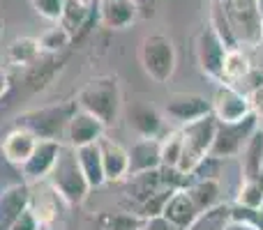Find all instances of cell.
Segmentation results:
<instances>
[{
  "instance_id": "cell-1",
  "label": "cell",
  "mask_w": 263,
  "mask_h": 230,
  "mask_svg": "<svg viewBox=\"0 0 263 230\" xmlns=\"http://www.w3.org/2000/svg\"><path fill=\"white\" fill-rule=\"evenodd\" d=\"M46 182L63 196L67 205L86 203V198L92 191V186L88 184L86 175L81 171V163L77 159V148H72L67 143H63V148H60L58 159H55Z\"/></svg>"
},
{
  "instance_id": "cell-2",
  "label": "cell",
  "mask_w": 263,
  "mask_h": 230,
  "mask_svg": "<svg viewBox=\"0 0 263 230\" xmlns=\"http://www.w3.org/2000/svg\"><path fill=\"white\" fill-rule=\"evenodd\" d=\"M77 106L95 117H100L106 127L114 124L120 115V106H123V92H120V83L116 76H95L79 90Z\"/></svg>"
},
{
  "instance_id": "cell-3",
  "label": "cell",
  "mask_w": 263,
  "mask_h": 230,
  "mask_svg": "<svg viewBox=\"0 0 263 230\" xmlns=\"http://www.w3.org/2000/svg\"><path fill=\"white\" fill-rule=\"evenodd\" d=\"M74 111H77V101H63V104H51L44 109L26 111L16 117V127H26L37 138H51L63 143L67 122Z\"/></svg>"
},
{
  "instance_id": "cell-4",
  "label": "cell",
  "mask_w": 263,
  "mask_h": 230,
  "mask_svg": "<svg viewBox=\"0 0 263 230\" xmlns=\"http://www.w3.org/2000/svg\"><path fill=\"white\" fill-rule=\"evenodd\" d=\"M180 131H182V154H180V161H178V171L182 175H190L196 163L203 157H208L215 131H217V117L213 113L203 115L194 122L182 124Z\"/></svg>"
},
{
  "instance_id": "cell-5",
  "label": "cell",
  "mask_w": 263,
  "mask_h": 230,
  "mask_svg": "<svg viewBox=\"0 0 263 230\" xmlns=\"http://www.w3.org/2000/svg\"><path fill=\"white\" fill-rule=\"evenodd\" d=\"M139 60L143 72L155 83H166L176 72V62H178L176 46H173L171 37L162 35V32L145 35L139 46Z\"/></svg>"
},
{
  "instance_id": "cell-6",
  "label": "cell",
  "mask_w": 263,
  "mask_h": 230,
  "mask_svg": "<svg viewBox=\"0 0 263 230\" xmlns=\"http://www.w3.org/2000/svg\"><path fill=\"white\" fill-rule=\"evenodd\" d=\"M224 12L238 44H256L263 39V18L256 9V0H227V3H215Z\"/></svg>"
},
{
  "instance_id": "cell-7",
  "label": "cell",
  "mask_w": 263,
  "mask_h": 230,
  "mask_svg": "<svg viewBox=\"0 0 263 230\" xmlns=\"http://www.w3.org/2000/svg\"><path fill=\"white\" fill-rule=\"evenodd\" d=\"M259 129V117L252 111L250 115H245L242 120L236 122H219L217 120V131H215L213 145H210V157L217 159H231L238 157L242 152V148L247 145L250 136Z\"/></svg>"
},
{
  "instance_id": "cell-8",
  "label": "cell",
  "mask_w": 263,
  "mask_h": 230,
  "mask_svg": "<svg viewBox=\"0 0 263 230\" xmlns=\"http://www.w3.org/2000/svg\"><path fill=\"white\" fill-rule=\"evenodd\" d=\"M229 49L231 46L222 39L213 23H208L196 37V60H199L201 72L217 83H222V65Z\"/></svg>"
},
{
  "instance_id": "cell-9",
  "label": "cell",
  "mask_w": 263,
  "mask_h": 230,
  "mask_svg": "<svg viewBox=\"0 0 263 230\" xmlns=\"http://www.w3.org/2000/svg\"><path fill=\"white\" fill-rule=\"evenodd\" d=\"M210 106H213V115L219 122H236L252 113L250 95L233 83H219Z\"/></svg>"
},
{
  "instance_id": "cell-10",
  "label": "cell",
  "mask_w": 263,
  "mask_h": 230,
  "mask_svg": "<svg viewBox=\"0 0 263 230\" xmlns=\"http://www.w3.org/2000/svg\"><path fill=\"white\" fill-rule=\"evenodd\" d=\"M28 186H30V203H28V207L40 219V223L53 226V223L63 217V207L67 205L65 198L46 180L30 182Z\"/></svg>"
},
{
  "instance_id": "cell-11",
  "label": "cell",
  "mask_w": 263,
  "mask_h": 230,
  "mask_svg": "<svg viewBox=\"0 0 263 230\" xmlns=\"http://www.w3.org/2000/svg\"><path fill=\"white\" fill-rule=\"evenodd\" d=\"M63 148L60 140H51V138H37V145L32 150V154L26 159V163L21 166V175L23 180L30 184V182H40L46 180L53 168L55 159H58V152Z\"/></svg>"
},
{
  "instance_id": "cell-12",
  "label": "cell",
  "mask_w": 263,
  "mask_h": 230,
  "mask_svg": "<svg viewBox=\"0 0 263 230\" xmlns=\"http://www.w3.org/2000/svg\"><path fill=\"white\" fill-rule=\"evenodd\" d=\"M210 113H213L210 101H205V97L194 95V92H176L164 104V115L178 124H187Z\"/></svg>"
},
{
  "instance_id": "cell-13",
  "label": "cell",
  "mask_w": 263,
  "mask_h": 230,
  "mask_svg": "<svg viewBox=\"0 0 263 230\" xmlns=\"http://www.w3.org/2000/svg\"><path fill=\"white\" fill-rule=\"evenodd\" d=\"M104 129L106 124L95 117L88 111L79 109L72 113L67 122V131H65V143L72 145V148H81V145H90V143H97V140L104 136Z\"/></svg>"
},
{
  "instance_id": "cell-14",
  "label": "cell",
  "mask_w": 263,
  "mask_h": 230,
  "mask_svg": "<svg viewBox=\"0 0 263 230\" xmlns=\"http://www.w3.org/2000/svg\"><path fill=\"white\" fill-rule=\"evenodd\" d=\"M95 9L100 23L109 30H125L141 14L136 0H95Z\"/></svg>"
},
{
  "instance_id": "cell-15",
  "label": "cell",
  "mask_w": 263,
  "mask_h": 230,
  "mask_svg": "<svg viewBox=\"0 0 263 230\" xmlns=\"http://www.w3.org/2000/svg\"><path fill=\"white\" fill-rule=\"evenodd\" d=\"M127 154H129L127 177L162 168V145H159V138H139L127 150Z\"/></svg>"
},
{
  "instance_id": "cell-16",
  "label": "cell",
  "mask_w": 263,
  "mask_h": 230,
  "mask_svg": "<svg viewBox=\"0 0 263 230\" xmlns=\"http://www.w3.org/2000/svg\"><path fill=\"white\" fill-rule=\"evenodd\" d=\"M97 143H100V152H102V163H104L106 182H123V180H127V173H129L127 148H123L120 143L106 138V136H102Z\"/></svg>"
},
{
  "instance_id": "cell-17",
  "label": "cell",
  "mask_w": 263,
  "mask_h": 230,
  "mask_svg": "<svg viewBox=\"0 0 263 230\" xmlns=\"http://www.w3.org/2000/svg\"><path fill=\"white\" fill-rule=\"evenodd\" d=\"M28 203H30V186H28V182L7 186L0 194V230H9V226L28 210Z\"/></svg>"
},
{
  "instance_id": "cell-18",
  "label": "cell",
  "mask_w": 263,
  "mask_h": 230,
  "mask_svg": "<svg viewBox=\"0 0 263 230\" xmlns=\"http://www.w3.org/2000/svg\"><path fill=\"white\" fill-rule=\"evenodd\" d=\"M37 145V136L32 131H28L26 127H14L7 136L0 143V150H3L5 161L14 163V166L21 168L26 163V159L32 154Z\"/></svg>"
},
{
  "instance_id": "cell-19",
  "label": "cell",
  "mask_w": 263,
  "mask_h": 230,
  "mask_svg": "<svg viewBox=\"0 0 263 230\" xmlns=\"http://www.w3.org/2000/svg\"><path fill=\"white\" fill-rule=\"evenodd\" d=\"M159 217L171 221L176 228L185 230L196 217H199V210H196L194 200H192V196L187 194L185 186H178V189L168 196V200H166V205H164Z\"/></svg>"
},
{
  "instance_id": "cell-20",
  "label": "cell",
  "mask_w": 263,
  "mask_h": 230,
  "mask_svg": "<svg viewBox=\"0 0 263 230\" xmlns=\"http://www.w3.org/2000/svg\"><path fill=\"white\" fill-rule=\"evenodd\" d=\"M129 129L139 134V138H157L162 134V113L150 104H134L127 113Z\"/></svg>"
},
{
  "instance_id": "cell-21",
  "label": "cell",
  "mask_w": 263,
  "mask_h": 230,
  "mask_svg": "<svg viewBox=\"0 0 263 230\" xmlns=\"http://www.w3.org/2000/svg\"><path fill=\"white\" fill-rule=\"evenodd\" d=\"M187 194L192 196L196 210L205 212L210 207H217L222 203V184L217 177H205V180H190L185 184Z\"/></svg>"
},
{
  "instance_id": "cell-22",
  "label": "cell",
  "mask_w": 263,
  "mask_h": 230,
  "mask_svg": "<svg viewBox=\"0 0 263 230\" xmlns=\"http://www.w3.org/2000/svg\"><path fill=\"white\" fill-rule=\"evenodd\" d=\"M77 159H79V163H81V171H83V175H86L88 184H90L92 189H100L102 184H106L100 143H90V145L77 148Z\"/></svg>"
},
{
  "instance_id": "cell-23",
  "label": "cell",
  "mask_w": 263,
  "mask_h": 230,
  "mask_svg": "<svg viewBox=\"0 0 263 230\" xmlns=\"http://www.w3.org/2000/svg\"><path fill=\"white\" fill-rule=\"evenodd\" d=\"M252 74V60L250 53L240 49V44L231 46L224 55V65H222V83H233L238 86L240 81H247Z\"/></svg>"
},
{
  "instance_id": "cell-24",
  "label": "cell",
  "mask_w": 263,
  "mask_h": 230,
  "mask_svg": "<svg viewBox=\"0 0 263 230\" xmlns=\"http://www.w3.org/2000/svg\"><path fill=\"white\" fill-rule=\"evenodd\" d=\"M150 219L139 212H102L97 214L100 230H148Z\"/></svg>"
},
{
  "instance_id": "cell-25",
  "label": "cell",
  "mask_w": 263,
  "mask_h": 230,
  "mask_svg": "<svg viewBox=\"0 0 263 230\" xmlns=\"http://www.w3.org/2000/svg\"><path fill=\"white\" fill-rule=\"evenodd\" d=\"M242 180H254L263 171V131L256 129L242 148Z\"/></svg>"
},
{
  "instance_id": "cell-26",
  "label": "cell",
  "mask_w": 263,
  "mask_h": 230,
  "mask_svg": "<svg viewBox=\"0 0 263 230\" xmlns=\"http://www.w3.org/2000/svg\"><path fill=\"white\" fill-rule=\"evenodd\" d=\"M90 9H92V5H86L81 0H65V7H63L58 23L77 39V35L86 28L88 18H90Z\"/></svg>"
},
{
  "instance_id": "cell-27",
  "label": "cell",
  "mask_w": 263,
  "mask_h": 230,
  "mask_svg": "<svg viewBox=\"0 0 263 230\" xmlns=\"http://www.w3.org/2000/svg\"><path fill=\"white\" fill-rule=\"evenodd\" d=\"M40 53H42L40 39H35V37H16V39L7 46V60L14 67L32 65L40 58Z\"/></svg>"
},
{
  "instance_id": "cell-28",
  "label": "cell",
  "mask_w": 263,
  "mask_h": 230,
  "mask_svg": "<svg viewBox=\"0 0 263 230\" xmlns=\"http://www.w3.org/2000/svg\"><path fill=\"white\" fill-rule=\"evenodd\" d=\"M229 223H231V205L219 203L217 207L199 212V217L185 230H227Z\"/></svg>"
},
{
  "instance_id": "cell-29",
  "label": "cell",
  "mask_w": 263,
  "mask_h": 230,
  "mask_svg": "<svg viewBox=\"0 0 263 230\" xmlns=\"http://www.w3.org/2000/svg\"><path fill=\"white\" fill-rule=\"evenodd\" d=\"M162 145V168H178L182 154V131H168L164 138H159Z\"/></svg>"
},
{
  "instance_id": "cell-30",
  "label": "cell",
  "mask_w": 263,
  "mask_h": 230,
  "mask_svg": "<svg viewBox=\"0 0 263 230\" xmlns=\"http://www.w3.org/2000/svg\"><path fill=\"white\" fill-rule=\"evenodd\" d=\"M72 39L74 37L69 35L60 23H55L53 28H49V30L40 37V49H42V53H60V51H65L72 44Z\"/></svg>"
},
{
  "instance_id": "cell-31",
  "label": "cell",
  "mask_w": 263,
  "mask_h": 230,
  "mask_svg": "<svg viewBox=\"0 0 263 230\" xmlns=\"http://www.w3.org/2000/svg\"><path fill=\"white\" fill-rule=\"evenodd\" d=\"M236 203L242 207H261L263 205V182L261 180H242Z\"/></svg>"
},
{
  "instance_id": "cell-32",
  "label": "cell",
  "mask_w": 263,
  "mask_h": 230,
  "mask_svg": "<svg viewBox=\"0 0 263 230\" xmlns=\"http://www.w3.org/2000/svg\"><path fill=\"white\" fill-rule=\"evenodd\" d=\"M30 5L42 18H46L51 23H58L65 7V0H30Z\"/></svg>"
},
{
  "instance_id": "cell-33",
  "label": "cell",
  "mask_w": 263,
  "mask_h": 230,
  "mask_svg": "<svg viewBox=\"0 0 263 230\" xmlns=\"http://www.w3.org/2000/svg\"><path fill=\"white\" fill-rule=\"evenodd\" d=\"M40 226H42L40 219H37L35 214H32V210L28 207L26 212H23L21 217L12 223V226H9V230H40Z\"/></svg>"
},
{
  "instance_id": "cell-34",
  "label": "cell",
  "mask_w": 263,
  "mask_h": 230,
  "mask_svg": "<svg viewBox=\"0 0 263 230\" xmlns=\"http://www.w3.org/2000/svg\"><path fill=\"white\" fill-rule=\"evenodd\" d=\"M247 95H250V101H252V111L256 113L259 122H263V83H259L256 88H252Z\"/></svg>"
},
{
  "instance_id": "cell-35",
  "label": "cell",
  "mask_w": 263,
  "mask_h": 230,
  "mask_svg": "<svg viewBox=\"0 0 263 230\" xmlns=\"http://www.w3.org/2000/svg\"><path fill=\"white\" fill-rule=\"evenodd\" d=\"M9 90V76L5 69H0V99H3V95Z\"/></svg>"
},
{
  "instance_id": "cell-36",
  "label": "cell",
  "mask_w": 263,
  "mask_h": 230,
  "mask_svg": "<svg viewBox=\"0 0 263 230\" xmlns=\"http://www.w3.org/2000/svg\"><path fill=\"white\" fill-rule=\"evenodd\" d=\"M227 230H254V228H250V226H242V223H236V221H231L227 226Z\"/></svg>"
},
{
  "instance_id": "cell-37",
  "label": "cell",
  "mask_w": 263,
  "mask_h": 230,
  "mask_svg": "<svg viewBox=\"0 0 263 230\" xmlns=\"http://www.w3.org/2000/svg\"><path fill=\"white\" fill-rule=\"evenodd\" d=\"M136 3H139V9H143V7H153V0H136Z\"/></svg>"
},
{
  "instance_id": "cell-38",
  "label": "cell",
  "mask_w": 263,
  "mask_h": 230,
  "mask_svg": "<svg viewBox=\"0 0 263 230\" xmlns=\"http://www.w3.org/2000/svg\"><path fill=\"white\" fill-rule=\"evenodd\" d=\"M3 35H5V18L0 16V39H3Z\"/></svg>"
},
{
  "instance_id": "cell-39",
  "label": "cell",
  "mask_w": 263,
  "mask_h": 230,
  "mask_svg": "<svg viewBox=\"0 0 263 230\" xmlns=\"http://www.w3.org/2000/svg\"><path fill=\"white\" fill-rule=\"evenodd\" d=\"M256 9H259V14H261V18H263V0H256Z\"/></svg>"
},
{
  "instance_id": "cell-40",
  "label": "cell",
  "mask_w": 263,
  "mask_h": 230,
  "mask_svg": "<svg viewBox=\"0 0 263 230\" xmlns=\"http://www.w3.org/2000/svg\"><path fill=\"white\" fill-rule=\"evenodd\" d=\"M40 230H53V226H46V223H42Z\"/></svg>"
},
{
  "instance_id": "cell-41",
  "label": "cell",
  "mask_w": 263,
  "mask_h": 230,
  "mask_svg": "<svg viewBox=\"0 0 263 230\" xmlns=\"http://www.w3.org/2000/svg\"><path fill=\"white\" fill-rule=\"evenodd\" d=\"M81 3H86V5H92V3H95V0H81Z\"/></svg>"
}]
</instances>
